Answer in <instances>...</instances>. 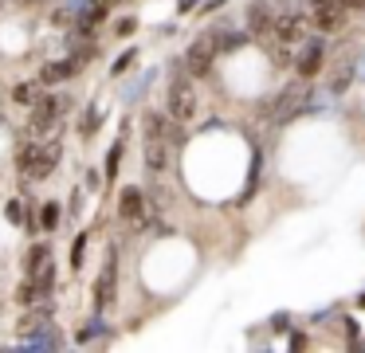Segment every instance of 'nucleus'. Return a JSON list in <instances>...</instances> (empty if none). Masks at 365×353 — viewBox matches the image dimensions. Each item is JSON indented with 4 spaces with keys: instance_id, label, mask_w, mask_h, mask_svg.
Wrapping results in <instances>:
<instances>
[{
    "instance_id": "f257e3e1",
    "label": "nucleus",
    "mask_w": 365,
    "mask_h": 353,
    "mask_svg": "<svg viewBox=\"0 0 365 353\" xmlns=\"http://www.w3.org/2000/svg\"><path fill=\"white\" fill-rule=\"evenodd\" d=\"M181 126L165 114V110H145L142 114V165L153 180L165 177L169 169V153L181 145Z\"/></svg>"
},
{
    "instance_id": "f03ea898",
    "label": "nucleus",
    "mask_w": 365,
    "mask_h": 353,
    "mask_svg": "<svg viewBox=\"0 0 365 353\" xmlns=\"http://www.w3.org/2000/svg\"><path fill=\"white\" fill-rule=\"evenodd\" d=\"M59 161H63V138H59V133H43V138L28 133V138L16 145V173H20V180L40 185V180H48L51 173L59 169Z\"/></svg>"
},
{
    "instance_id": "7ed1b4c3",
    "label": "nucleus",
    "mask_w": 365,
    "mask_h": 353,
    "mask_svg": "<svg viewBox=\"0 0 365 353\" xmlns=\"http://www.w3.org/2000/svg\"><path fill=\"white\" fill-rule=\"evenodd\" d=\"M75 114V98L67 91H43L40 98L28 106V133H36V138H43V133H63L67 118Z\"/></svg>"
},
{
    "instance_id": "20e7f679",
    "label": "nucleus",
    "mask_w": 365,
    "mask_h": 353,
    "mask_svg": "<svg viewBox=\"0 0 365 353\" xmlns=\"http://www.w3.org/2000/svg\"><path fill=\"white\" fill-rule=\"evenodd\" d=\"M200 102H197V86H192V75L185 71V63H173V75L165 83V114L173 118L177 126H189L197 118Z\"/></svg>"
},
{
    "instance_id": "39448f33",
    "label": "nucleus",
    "mask_w": 365,
    "mask_h": 353,
    "mask_svg": "<svg viewBox=\"0 0 365 353\" xmlns=\"http://www.w3.org/2000/svg\"><path fill=\"white\" fill-rule=\"evenodd\" d=\"M114 302H118V247L110 243L95 275V287H91V306H95V314H106Z\"/></svg>"
},
{
    "instance_id": "423d86ee",
    "label": "nucleus",
    "mask_w": 365,
    "mask_h": 353,
    "mask_svg": "<svg viewBox=\"0 0 365 353\" xmlns=\"http://www.w3.org/2000/svg\"><path fill=\"white\" fill-rule=\"evenodd\" d=\"M150 196H145L142 185H122L118 188V220L130 227V232H142L150 227Z\"/></svg>"
},
{
    "instance_id": "0eeeda50",
    "label": "nucleus",
    "mask_w": 365,
    "mask_h": 353,
    "mask_svg": "<svg viewBox=\"0 0 365 353\" xmlns=\"http://www.w3.org/2000/svg\"><path fill=\"white\" fill-rule=\"evenodd\" d=\"M216 55H220V47H216V36H212V28H208V31H200V36L189 44V51H185L181 63H185V71H189L192 78H205L208 71H212Z\"/></svg>"
},
{
    "instance_id": "6e6552de",
    "label": "nucleus",
    "mask_w": 365,
    "mask_h": 353,
    "mask_svg": "<svg viewBox=\"0 0 365 353\" xmlns=\"http://www.w3.org/2000/svg\"><path fill=\"white\" fill-rule=\"evenodd\" d=\"M79 71H83V63L75 59L71 51H67V55H59V59H48V63H43L36 78H40L43 91H51V86H59V83H67V78H75Z\"/></svg>"
},
{
    "instance_id": "1a4fd4ad",
    "label": "nucleus",
    "mask_w": 365,
    "mask_h": 353,
    "mask_svg": "<svg viewBox=\"0 0 365 353\" xmlns=\"http://www.w3.org/2000/svg\"><path fill=\"white\" fill-rule=\"evenodd\" d=\"M322 59H326V44H322V39H310V44L302 47V55H299V78H302V83L318 75Z\"/></svg>"
},
{
    "instance_id": "9d476101",
    "label": "nucleus",
    "mask_w": 365,
    "mask_h": 353,
    "mask_svg": "<svg viewBox=\"0 0 365 353\" xmlns=\"http://www.w3.org/2000/svg\"><path fill=\"white\" fill-rule=\"evenodd\" d=\"M271 28H275V8H271L267 0L247 8V31H252V36H267Z\"/></svg>"
},
{
    "instance_id": "9b49d317",
    "label": "nucleus",
    "mask_w": 365,
    "mask_h": 353,
    "mask_svg": "<svg viewBox=\"0 0 365 353\" xmlns=\"http://www.w3.org/2000/svg\"><path fill=\"white\" fill-rule=\"evenodd\" d=\"M275 31L279 39H283V44H294V39L302 36V16L299 12H283V16H275Z\"/></svg>"
},
{
    "instance_id": "f8f14e48",
    "label": "nucleus",
    "mask_w": 365,
    "mask_h": 353,
    "mask_svg": "<svg viewBox=\"0 0 365 353\" xmlns=\"http://www.w3.org/2000/svg\"><path fill=\"white\" fill-rule=\"evenodd\" d=\"M98 126H103V110H98V102H87V106L79 110V126H75V130H79L83 141H91Z\"/></svg>"
},
{
    "instance_id": "ddd939ff",
    "label": "nucleus",
    "mask_w": 365,
    "mask_h": 353,
    "mask_svg": "<svg viewBox=\"0 0 365 353\" xmlns=\"http://www.w3.org/2000/svg\"><path fill=\"white\" fill-rule=\"evenodd\" d=\"M75 342H79V345L106 342V318H103V314H91V318H87V326H83L79 334H75Z\"/></svg>"
},
{
    "instance_id": "4468645a",
    "label": "nucleus",
    "mask_w": 365,
    "mask_h": 353,
    "mask_svg": "<svg viewBox=\"0 0 365 353\" xmlns=\"http://www.w3.org/2000/svg\"><path fill=\"white\" fill-rule=\"evenodd\" d=\"M40 94H43L40 78H24V83L12 86V102H16V106H32V102L40 98Z\"/></svg>"
},
{
    "instance_id": "2eb2a0df",
    "label": "nucleus",
    "mask_w": 365,
    "mask_h": 353,
    "mask_svg": "<svg viewBox=\"0 0 365 353\" xmlns=\"http://www.w3.org/2000/svg\"><path fill=\"white\" fill-rule=\"evenodd\" d=\"M36 216H40V232L51 235V232L59 227V220H63V208H59V200H43Z\"/></svg>"
},
{
    "instance_id": "dca6fc26",
    "label": "nucleus",
    "mask_w": 365,
    "mask_h": 353,
    "mask_svg": "<svg viewBox=\"0 0 365 353\" xmlns=\"http://www.w3.org/2000/svg\"><path fill=\"white\" fill-rule=\"evenodd\" d=\"M318 28H322V31H334V28H341V4H334V0H326V4H318Z\"/></svg>"
},
{
    "instance_id": "f3484780",
    "label": "nucleus",
    "mask_w": 365,
    "mask_h": 353,
    "mask_svg": "<svg viewBox=\"0 0 365 353\" xmlns=\"http://www.w3.org/2000/svg\"><path fill=\"white\" fill-rule=\"evenodd\" d=\"M153 78H158V71H145V75H138V83L122 91V102H142V94L150 91V83H153Z\"/></svg>"
},
{
    "instance_id": "a211bd4d",
    "label": "nucleus",
    "mask_w": 365,
    "mask_h": 353,
    "mask_svg": "<svg viewBox=\"0 0 365 353\" xmlns=\"http://www.w3.org/2000/svg\"><path fill=\"white\" fill-rule=\"evenodd\" d=\"M122 149H126V138H118L110 145V153H106V165H103V177L106 180H114L118 177V165H122Z\"/></svg>"
},
{
    "instance_id": "6ab92c4d",
    "label": "nucleus",
    "mask_w": 365,
    "mask_h": 353,
    "mask_svg": "<svg viewBox=\"0 0 365 353\" xmlns=\"http://www.w3.org/2000/svg\"><path fill=\"white\" fill-rule=\"evenodd\" d=\"M134 59H138V47H126V51L118 55V63L110 67V75H114V78H118V75H126V71L134 67Z\"/></svg>"
},
{
    "instance_id": "aec40b11",
    "label": "nucleus",
    "mask_w": 365,
    "mask_h": 353,
    "mask_svg": "<svg viewBox=\"0 0 365 353\" xmlns=\"http://www.w3.org/2000/svg\"><path fill=\"white\" fill-rule=\"evenodd\" d=\"M103 185H106V177L98 169H87V177H83V193H103Z\"/></svg>"
},
{
    "instance_id": "412c9836",
    "label": "nucleus",
    "mask_w": 365,
    "mask_h": 353,
    "mask_svg": "<svg viewBox=\"0 0 365 353\" xmlns=\"http://www.w3.org/2000/svg\"><path fill=\"white\" fill-rule=\"evenodd\" d=\"M83 247H87V232H83L71 247V271H83Z\"/></svg>"
},
{
    "instance_id": "4be33fe9",
    "label": "nucleus",
    "mask_w": 365,
    "mask_h": 353,
    "mask_svg": "<svg viewBox=\"0 0 365 353\" xmlns=\"http://www.w3.org/2000/svg\"><path fill=\"white\" fill-rule=\"evenodd\" d=\"M83 212V188H75L71 193V204H67V220H75Z\"/></svg>"
},
{
    "instance_id": "5701e85b",
    "label": "nucleus",
    "mask_w": 365,
    "mask_h": 353,
    "mask_svg": "<svg viewBox=\"0 0 365 353\" xmlns=\"http://www.w3.org/2000/svg\"><path fill=\"white\" fill-rule=\"evenodd\" d=\"M134 28H138V20H122V24H118V36H130Z\"/></svg>"
}]
</instances>
